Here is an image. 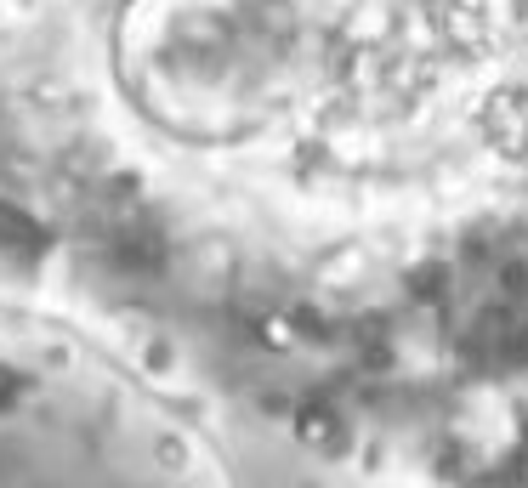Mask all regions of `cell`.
<instances>
[{
  "instance_id": "1",
  "label": "cell",
  "mask_w": 528,
  "mask_h": 488,
  "mask_svg": "<svg viewBox=\"0 0 528 488\" xmlns=\"http://www.w3.org/2000/svg\"><path fill=\"white\" fill-rule=\"evenodd\" d=\"M0 488H267L228 437L74 318L0 290Z\"/></svg>"
}]
</instances>
